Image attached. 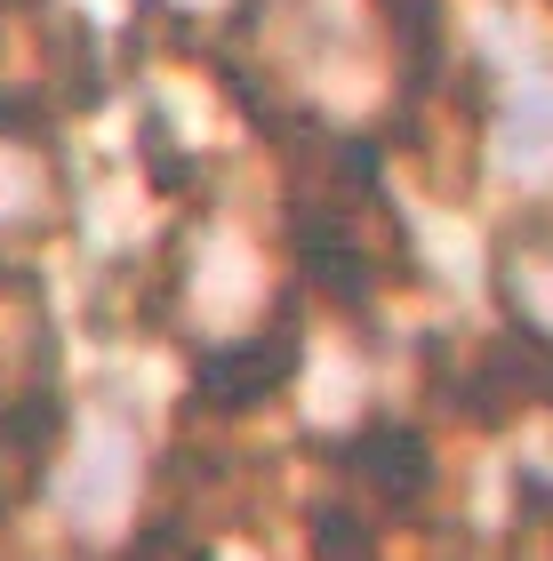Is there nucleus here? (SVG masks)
<instances>
[{
  "mask_svg": "<svg viewBox=\"0 0 553 561\" xmlns=\"http://www.w3.org/2000/svg\"><path fill=\"white\" fill-rule=\"evenodd\" d=\"M297 369H306V313H297V297H281L257 337L200 353V369H193V410H209V417L265 410L273 393H289Z\"/></svg>",
  "mask_w": 553,
  "mask_h": 561,
  "instance_id": "obj_1",
  "label": "nucleus"
},
{
  "mask_svg": "<svg viewBox=\"0 0 553 561\" xmlns=\"http://www.w3.org/2000/svg\"><path fill=\"white\" fill-rule=\"evenodd\" d=\"M330 466L345 473V481H361V490L385 505V514H401L410 522L425 497H434V481H441V466H434V442H425V425L417 417H361L345 442H330L321 449Z\"/></svg>",
  "mask_w": 553,
  "mask_h": 561,
  "instance_id": "obj_2",
  "label": "nucleus"
},
{
  "mask_svg": "<svg viewBox=\"0 0 553 561\" xmlns=\"http://www.w3.org/2000/svg\"><path fill=\"white\" fill-rule=\"evenodd\" d=\"M289 257H297V273H306V289H321L330 305H345V313H361V305L377 297L369 249L345 233V217L313 209V201H297V209H289Z\"/></svg>",
  "mask_w": 553,
  "mask_h": 561,
  "instance_id": "obj_3",
  "label": "nucleus"
},
{
  "mask_svg": "<svg viewBox=\"0 0 553 561\" xmlns=\"http://www.w3.org/2000/svg\"><path fill=\"white\" fill-rule=\"evenodd\" d=\"M306 529H313V561H385L377 553V529L354 514V505H313Z\"/></svg>",
  "mask_w": 553,
  "mask_h": 561,
  "instance_id": "obj_4",
  "label": "nucleus"
}]
</instances>
